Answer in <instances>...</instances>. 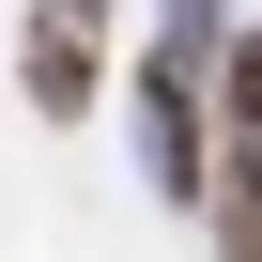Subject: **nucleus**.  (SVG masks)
Listing matches in <instances>:
<instances>
[{
  "mask_svg": "<svg viewBox=\"0 0 262 262\" xmlns=\"http://www.w3.org/2000/svg\"><path fill=\"white\" fill-rule=\"evenodd\" d=\"M201 216H216V262H262V155H216L201 170Z\"/></svg>",
  "mask_w": 262,
  "mask_h": 262,
  "instance_id": "obj_3",
  "label": "nucleus"
},
{
  "mask_svg": "<svg viewBox=\"0 0 262 262\" xmlns=\"http://www.w3.org/2000/svg\"><path fill=\"white\" fill-rule=\"evenodd\" d=\"M170 16H216V0H170Z\"/></svg>",
  "mask_w": 262,
  "mask_h": 262,
  "instance_id": "obj_4",
  "label": "nucleus"
},
{
  "mask_svg": "<svg viewBox=\"0 0 262 262\" xmlns=\"http://www.w3.org/2000/svg\"><path fill=\"white\" fill-rule=\"evenodd\" d=\"M62 16H108V0H62Z\"/></svg>",
  "mask_w": 262,
  "mask_h": 262,
  "instance_id": "obj_5",
  "label": "nucleus"
},
{
  "mask_svg": "<svg viewBox=\"0 0 262 262\" xmlns=\"http://www.w3.org/2000/svg\"><path fill=\"white\" fill-rule=\"evenodd\" d=\"M16 77H31V108H47V123H77V108L108 93V47H93V16L31 0V31H16Z\"/></svg>",
  "mask_w": 262,
  "mask_h": 262,
  "instance_id": "obj_2",
  "label": "nucleus"
},
{
  "mask_svg": "<svg viewBox=\"0 0 262 262\" xmlns=\"http://www.w3.org/2000/svg\"><path fill=\"white\" fill-rule=\"evenodd\" d=\"M216 16H170L155 47H139V155H155V201H201V170H216Z\"/></svg>",
  "mask_w": 262,
  "mask_h": 262,
  "instance_id": "obj_1",
  "label": "nucleus"
}]
</instances>
